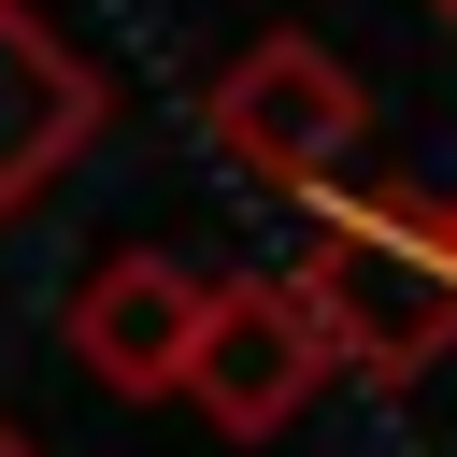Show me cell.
I'll return each mask as SVG.
<instances>
[{
    "mask_svg": "<svg viewBox=\"0 0 457 457\" xmlns=\"http://www.w3.org/2000/svg\"><path fill=\"white\" fill-rule=\"evenodd\" d=\"M0 457H43V443H29V428H14V414H0Z\"/></svg>",
    "mask_w": 457,
    "mask_h": 457,
    "instance_id": "cell-7",
    "label": "cell"
},
{
    "mask_svg": "<svg viewBox=\"0 0 457 457\" xmlns=\"http://www.w3.org/2000/svg\"><path fill=\"white\" fill-rule=\"evenodd\" d=\"M214 157L286 186V200H343L357 157H371V86L314 43V29H271L214 71Z\"/></svg>",
    "mask_w": 457,
    "mask_h": 457,
    "instance_id": "cell-2",
    "label": "cell"
},
{
    "mask_svg": "<svg viewBox=\"0 0 457 457\" xmlns=\"http://www.w3.org/2000/svg\"><path fill=\"white\" fill-rule=\"evenodd\" d=\"M100 129V86H86V57L29 14V0H0V214H29L57 171H71V143Z\"/></svg>",
    "mask_w": 457,
    "mask_h": 457,
    "instance_id": "cell-5",
    "label": "cell"
},
{
    "mask_svg": "<svg viewBox=\"0 0 457 457\" xmlns=\"http://www.w3.org/2000/svg\"><path fill=\"white\" fill-rule=\"evenodd\" d=\"M271 286L300 300L314 357L357 371V386H414L428 357H457V286H443V257H428V214L386 200V186L314 200V228H300V257H286Z\"/></svg>",
    "mask_w": 457,
    "mask_h": 457,
    "instance_id": "cell-1",
    "label": "cell"
},
{
    "mask_svg": "<svg viewBox=\"0 0 457 457\" xmlns=\"http://www.w3.org/2000/svg\"><path fill=\"white\" fill-rule=\"evenodd\" d=\"M186 343H200V271L186 257H100L86 286H71V357H86V386L100 400H171L186 386Z\"/></svg>",
    "mask_w": 457,
    "mask_h": 457,
    "instance_id": "cell-4",
    "label": "cell"
},
{
    "mask_svg": "<svg viewBox=\"0 0 457 457\" xmlns=\"http://www.w3.org/2000/svg\"><path fill=\"white\" fill-rule=\"evenodd\" d=\"M428 214V257H443V286H457V200H414Z\"/></svg>",
    "mask_w": 457,
    "mask_h": 457,
    "instance_id": "cell-6",
    "label": "cell"
},
{
    "mask_svg": "<svg viewBox=\"0 0 457 457\" xmlns=\"http://www.w3.org/2000/svg\"><path fill=\"white\" fill-rule=\"evenodd\" d=\"M428 14H443V29H457V0H428Z\"/></svg>",
    "mask_w": 457,
    "mask_h": 457,
    "instance_id": "cell-8",
    "label": "cell"
},
{
    "mask_svg": "<svg viewBox=\"0 0 457 457\" xmlns=\"http://www.w3.org/2000/svg\"><path fill=\"white\" fill-rule=\"evenodd\" d=\"M314 386H328V357H314V328H300V300H286L271 271L200 286V343H186V386H171V400H200L228 443H271Z\"/></svg>",
    "mask_w": 457,
    "mask_h": 457,
    "instance_id": "cell-3",
    "label": "cell"
}]
</instances>
